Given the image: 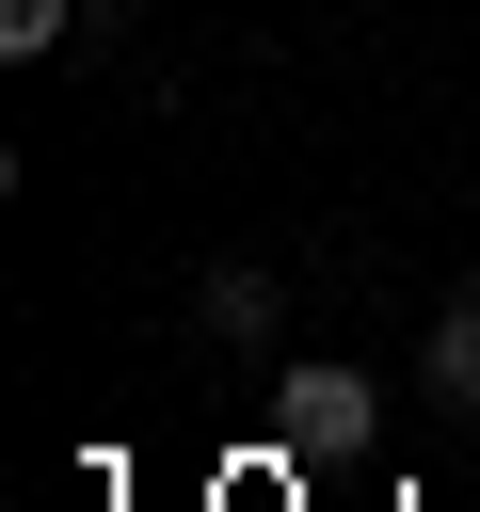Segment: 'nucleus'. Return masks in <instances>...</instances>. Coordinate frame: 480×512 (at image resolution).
I'll use <instances>...</instances> for the list:
<instances>
[{
    "label": "nucleus",
    "instance_id": "obj_1",
    "mask_svg": "<svg viewBox=\"0 0 480 512\" xmlns=\"http://www.w3.org/2000/svg\"><path fill=\"white\" fill-rule=\"evenodd\" d=\"M272 400H288V448H304V464H320V448H368V384H352V368H288Z\"/></svg>",
    "mask_w": 480,
    "mask_h": 512
},
{
    "label": "nucleus",
    "instance_id": "obj_2",
    "mask_svg": "<svg viewBox=\"0 0 480 512\" xmlns=\"http://www.w3.org/2000/svg\"><path fill=\"white\" fill-rule=\"evenodd\" d=\"M192 336L256 352V336H272V272H240V256H224V272H192Z\"/></svg>",
    "mask_w": 480,
    "mask_h": 512
},
{
    "label": "nucleus",
    "instance_id": "obj_3",
    "mask_svg": "<svg viewBox=\"0 0 480 512\" xmlns=\"http://www.w3.org/2000/svg\"><path fill=\"white\" fill-rule=\"evenodd\" d=\"M432 400H480V304L432 320Z\"/></svg>",
    "mask_w": 480,
    "mask_h": 512
},
{
    "label": "nucleus",
    "instance_id": "obj_4",
    "mask_svg": "<svg viewBox=\"0 0 480 512\" xmlns=\"http://www.w3.org/2000/svg\"><path fill=\"white\" fill-rule=\"evenodd\" d=\"M80 32V0H0V48H64Z\"/></svg>",
    "mask_w": 480,
    "mask_h": 512
}]
</instances>
